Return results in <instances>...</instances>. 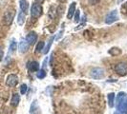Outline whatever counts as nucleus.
Wrapping results in <instances>:
<instances>
[{
    "instance_id": "9b49d317",
    "label": "nucleus",
    "mask_w": 127,
    "mask_h": 114,
    "mask_svg": "<svg viewBox=\"0 0 127 114\" xmlns=\"http://www.w3.org/2000/svg\"><path fill=\"white\" fill-rule=\"evenodd\" d=\"M76 4L75 2H73L71 4L70 8H69V11H68V13H67V18L68 19H72L75 15V13H76Z\"/></svg>"
},
{
    "instance_id": "423d86ee",
    "label": "nucleus",
    "mask_w": 127,
    "mask_h": 114,
    "mask_svg": "<svg viewBox=\"0 0 127 114\" xmlns=\"http://www.w3.org/2000/svg\"><path fill=\"white\" fill-rule=\"evenodd\" d=\"M18 83V77L15 75V74H10V75L7 77L6 80V85L8 87H11V88H13L17 85Z\"/></svg>"
},
{
    "instance_id": "5701e85b",
    "label": "nucleus",
    "mask_w": 127,
    "mask_h": 114,
    "mask_svg": "<svg viewBox=\"0 0 127 114\" xmlns=\"http://www.w3.org/2000/svg\"><path fill=\"white\" fill-rule=\"evenodd\" d=\"M79 21V11H76L75 13V22L77 23Z\"/></svg>"
},
{
    "instance_id": "aec40b11",
    "label": "nucleus",
    "mask_w": 127,
    "mask_h": 114,
    "mask_svg": "<svg viewBox=\"0 0 127 114\" xmlns=\"http://www.w3.org/2000/svg\"><path fill=\"white\" fill-rule=\"evenodd\" d=\"M36 76H37V78H39V79L45 78L46 77V71H45V70H39L38 72H36Z\"/></svg>"
},
{
    "instance_id": "39448f33",
    "label": "nucleus",
    "mask_w": 127,
    "mask_h": 114,
    "mask_svg": "<svg viewBox=\"0 0 127 114\" xmlns=\"http://www.w3.org/2000/svg\"><path fill=\"white\" fill-rule=\"evenodd\" d=\"M115 70L118 74L123 76L127 74V64L125 63H119L118 65H116L115 67Z\"/></svg>"
},
{
    "instance_id": "1a4fd4ad",
    "label": "nucleus",
    "mask_w": 127,
    "mask_h": 114,
    "mask_svg": "<svg viewBox=\"0 0 127 114\" xmlns=\"http://www.w3.org/2000/svg\"><path fill=\"white\" fill-rule=\"evenodd\" d=\"M27 68H28V70H30V71L35 72V71H38V70H39V65H38L37 62L32 61V62H30L27 65Z\"/></svg>"
},
{
    "instance_id": "dca6fc26",
    "label": "nucleus",
    "mask_w": 127,
    "mask_h": 114,
    "mask_svg": "<svg viewBox=\"0 0 127 114\" xmlns=\"http://www.w3.org/2000/svg\"><path fill=\"white\" fill-rule=\"evenodd\" d=\"M108 52H109V54H111V55H113V56H117V55H120V54H121V51L120 49H118V48H112Z\"/></svg>"
},
{
    "instance_id": "6ab92c4d",
    "label": "nucleus",
    "mask_w": 127,
    "mask_h": 114,
    "mask_svg": "<svg viewBox=\"0 0 127 114\" xmlns=\"http://www.w3.org/2000/svg\"><path fill=\"white\" fill-rule=\"evenodd\" d=\"M44 42H38V44L36 45V47H35V51L36 52H40V51H43L44 50Z\"/></svg>"
},
{
    "instance_id": "2eb2a0df",
    "label": "nucleus",
    "mask_w": 127,
    "mask_h": 114,
    "mask_svg": "<svg viewBox=\"0 0 127 114\" xmlns=\"http://www.w3.org/2000/svg\"><path fill=\"white\" fill-rule=\"evenodd\" d=\"M24 22H25V13L20 12L18 14V17H17V23H18V25L22 26L24 24Z\"/></svg>"
},
{
    "instance_id": "4468645a",
    "label": "nucleus",
    "mask_w": 127,
    "mask_h": 114,
    "mask_svg": "<svg viewBox=\"0 0 127 114\" xmlns=\"http://www.w3.org/2000/svg\"><path fill=\"white\" fill-rule=\"evenodd\" d=\"M115 98H116V95H115L114 92L109 93L108 94V105L110 108H113V107H114Z\"/></svg>"
},
{
    "instance_id": "9d476101",
    "label": "nucleus",
    "mask_w": 127,
    "mask_h": 114,
    "mask_svg": "<svg viewBox=\"0 0 127 114\" xmlns=\"http://www.w3.org/2000/svg\"><path fill=\"white\" fill-rule=\"evenodd\" d=\"M29 49V44L26 40H21L19 43V51L21 53H25Z\"/></svg>"
},
{
    "instance_id": "f257e3e1",
    "label": "nucleus",
    "mask_w": 127,
    "mask_h": 114,
    "mask_svg": "<svg viewBox=\"0 0 127 114\" xmlns=\"http://www.w3.org/2000/svg\"><path fill=\"white\" fill-rule=\"evenodd\" d=\"M90 75L94 79H102L105 76V71L101 68H94L91 70Z\"/></svg>"
},
{
    "instance_id": "bb28decb",
    "label": "nucleus",
    "mask_w": 127,
    "mask_h": 114,
    "mask_svg": "<svg viewBox=\"0 0 127 114\" xmlns=\"http://www.w3.org/2000/svg\"><path fill=\"white\" fill-rule=\"evenodd\" d=\"M37 1H39V2H43L44 0H37Z\"/></svg>"
},
{
    "instance_id": "4be33fe9",
    "label": "nucleus",
    "mask_w": 127,
    "mask_h": 114,
    "mask_svg": "<svg viewBox=\"0 0 127 114\" xmlns=\"http://www.w3.org/2000/svg\"><path fill=\"white\" fill-rule=\"evenodd\" d=\"M27 85H25V84H23L22 86H21V88H20V93L21 94H25L26 91H27Z\"/></svg>"
},
{
    "instance_id": "6e6552de",
    "label": "nucleus",
    "mask_w": 127,
    "mask_h": 114,
    "mask_svg": "<svg viewBox=\"0 0 127 114\" xmlns=\"http://www.w3.org/2000/svg\"><path fill=\"white\" fill-rule=\"evenodd\" d=\"M36 39H37V35L34 32H31L30 33H28L27 36H26V41L28 42L29 45H33L35 43Z\"/></svg>"
},
{
    "instance_id": "f8f14e48",
    "label": "nucleus",
    "mask_w": 127,
    "mask_h": 114,
    "mask_svg": "<svg viewBox=\"0 0 127 114\" xmlns=\"http://www.w3.org/2000/svg\"><path fill=\"white\" fill-rule=\"evenodd\" d=\"M19 6H20V10L21 12L24 13H28V8H29V3L26 0H20L19 1Z\"/></svg>"
},
{
    "instance_id": "412c9836",
    "label": "nucleus",
    "mask_w": 127,
    "mask_h": 114,
    "mask_svg": "<svg viewBox=\"0 0 127 114\" xmlns=\"http://www.w3.org/2000/svg\"><path fill=\"white\" fill-rule=\"evenodd\" d=\"M125 95L126 94H125L124 92H120V93L118 94V97H117V104H118V105H119V104L121 102V100L125 97ZM118 105H117V106H118Z\"/></svg>"
},
{
    "instance_id": "a878e982",
    "label": "nucleus",
    "mask_w": 127,
    "mask_h": 114,
    "mask_svg": "<svg viewBox=\"0 0 127 114\" xmlns=\"http://www.w3.org/2000/svg\"><path fill=\"white\" fill-rule=\"evenodd\" d=\"M114 114H121V113H120V112H118V111H117V112H115Z\"/></svg>"
},
{
    "instance_id": "20e7f679",
    "label": "nucleus",
    "mask_w": 127,
    "mask_h": 114,
    "mask_svg": "<svg viewBox=\"0 0 127 114\" xmlns=\"http://www.w3.org/2000/svg\"><path fill=\"white\" fill-rule=\"evenodd\" d=\"M14 15H15V12L14 10H9L7 11L5 14H4V23L5 25L10 26L13 22V18H14Z\"/></svg>"
},
{
    "instance_id": "ddd939ff",
    "label": "nucleus",
    "mask_w": 127,
    "mask_h": 114,
    "mask_svg": "<svg viewBox=\"0 0 127 114\" xmlns=\"http://www.w3.org/2000/svg\"><path fill=\"white\" fill-rule=\"evenodd\" d=\"M19 101H20V96L17 93H14L12 97V100H11V105L13 106V107H16L19 104Z\"/></svg>"
},
{
    "instance_id": "a211bd4d",
    "label": "nucleus",
    "mask_w": 127,
    "mask_h": 114,
    "mask_svg": "<svg viewBox=\"0 0 127 114\" xmlns=\"http://www.w3.org/2000/svg\"><path fill=\"white\" fill-rule=\"evenodd\" d=\"M16 47H17L16 42H15V40L13 39V40H12V42H11V44H10L9 51H10V52H14V51H15V50H16Z\"/></svg>"
},
{
    "instance_id": "f03ea898",
    "label": "nucleus",
    "mask_w": 127,
    "mask_h": 114,
    "mask_svg": "<svg viewBox=\"0 0 127 114\" xmlns=\"http://www.w3.org/2000/svg\"><path fill=\"white\" fill-rule=\"evenodd\" d=\"M42 12H43V9H42L41 5H39L37 3H34L31 9V15L33 18H38L42 14Z\"/></svg>"
},
{
    "instance_id": "0eeeda50",
    "label": "nucleus",
    "mask_w": 127,
    "mask_h": 114,
    "mask_svg": "<svg viewBox=\"0 0 127 114\" xmlns=\"http://www.w3.org/2000/svg\"><path fill=\"white\" fill-rule=\"evenodd\" d=\"M118 110H120V112L121 113H126L127 112V95H125V97L121 100V102L117 106Z\"/></svg>"
},
{
    "instance_id": "7ed1b4c3",
    "label": "nucleus",
    "mask_w": 127,
    "mask_h": 114,
    "mask_svg": "<svg viewBox=\"0 0 127 114\" xmlns=\"http://www.w3.org/2000/svg\"><path fill=\"white\" fill-rule=\"evenodd\" d=\"M118 20H119L118 11H117V10H114V11L110 12V13L107 14V16H106V18H105V23L110 25V24H113L114 22L118 21Z\"/></svg>"
},
{
    "instance_id": "b1692460",
    "label": "nucleus",
    "mask_w": 127,
    "mask_h": 114,
    "mask_svg": "<svg viewBox=\"0 0 127 114\" xmlns=\"http://www.w3.org/2000/svg\"><path fill=\"white\" fill-rule=\"evenodd\" d=\"M100 0H89V3L92 4V5H95L96 3H98Z\"/></svg>"
},
{
    "instance_id": "393cba45",
    "label": "nucleus",
    "mask_w": 127,
    "mask_h": 114,
    "mask_svg": "<svg viewBox=\"0 0 127 114\" xmlns=\"http://www.w3.org/2000/svg\"><path fill=\"white\" fill-rule=\"evenodd\" d=\"M2 58H3V51H2V49L0 48V61L2 60Z\"/></svg>"
},
{
    "instance_id": "f3484780",
    "label": "nucleus",
    "mask_w": 127,
    "mask_h": 114,
    "mask_svg": "<svg viewBox=\"0 0 127 114\" xmlns=\"http://www.w3.org/2000/svg\"><path fill=\"white\" fill-rule=\"evenodd\" d=\"M54 39H55V37L53 36V37L50 39V41L48 42V45L46 46V48H44V51H43V53H44V54H47V53L49 52V51H50V48H51L52 44H53V41H54Z\"/></svg>"
}]
</instances>
